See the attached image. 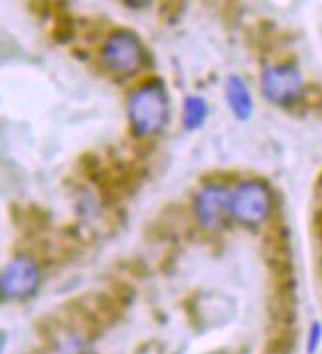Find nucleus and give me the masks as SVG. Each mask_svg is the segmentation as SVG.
I'll use <instances>...</instances> for the list:
<instances>
[{
  "label": "nucleus",
  "mask_w": 322,
  "mask_h": 354,
  "mask_svg": "<svg viewBox=\"0 0 322 354\" xmlns=\"http://www.w3.org/2000/svg\"><path fill=\"white\" fill-rule=\"evenodd\" d=\"M208 119V103L200 95H188L184 100V127L196 131Z\"/></svg>",
  "instance_id": "nucleus-9"
},
{
  "label": "nucleus",
  "mask_w": 322,
  "mask_h": 354,
  "mask_svg": "<svg viewBox=\"0 0 322 354\" xmlns=\"http://www.w3.org/2000/svg\"><path fill=\"white\" fill-rule=\"evenodd\" d=\"M129 123L135 135L149 137L167 125L170 113V100L162 82H149L140 85L129 100Z\"/></svg>",
  "instance_id": "nucleus-1"
},
{
  "label": "nucleus",
  "mask_w": 322,
  "mask_h": 354,
  "mask_svg": "<svg viewBox=\"0 0 322 354\" xmlns=\"http://www.w3.org/2000/svg\"><path fill=\"white\" fill-rule=\"evenodd\" d=\"M225 100L229 109L238 117L239 121H247L253 113V100L249 87L239 75H229L225 82Z\"/></svg>",
  "instance_id": "nucleus-7"
},
{
  "label": "nucleus",
  "mask_w": 322,
  "mask_h": 354,
  "mask_svg": "<svg viewBox=\"0 0 322 354\" xmlns=\"http://www.w3.org/2000/svg\"><path fill=\"white\" fill-rule=\"evenodd\" d=\"M322 344V323L314 321L308 328L307 337V354H316Z\"/></svg>",
  "instance_id": "nucleus-10"
},
{
  "label": "nucleus",
  "mask_w": 322,
  "mask_h": 354,
  "mask_svg": "<svg viewBox=\"0 0 322 354\" xmlns=\"http://www.w3.org/2000/svg\"><path fill=\"white\" fill-rule=\"evenodd\" d=\"M271 210V194L269 188L259 180H249L231 192L229 196V212L245 226H259Z\"/></svg>",
  "instance_id": "nucleus-2"
},
{
  "label": "nucleus",
  "mask_w": 322,
  "mask_h": 354,
  "mask_svg": "<svg viewBox=\"0 0 322 354\" xmlns=\"http://www.w3.org/2000/svg\"><path fill=\"white\" fill-rule=\"evenodd\" d=\"M261 89H263V95L271 103L291 105L301 97L303 75L294 66H273L263 71Z\"/></svg>",
  "instance_id": "nucleus-5"
},
{
  "label": "nucleus",
  "mask_w": 322,
  "mask_h": 354,
  "mask_svg": "<svg viewBox=\"0 0 322 354\" xmlns=\"http://www.w3.org/2000/svg\"><path fill=\"white\" fill-rule=\"evenodd\" d=\"M103 59L115 73L131 75L144 64V48L139 36L129 30H117L103 46Z\"/></svg>",
  "instance_id": "nucleus-3"
},
{
  "label": "nucleus",
  "mask_w": 322,
  "mask_h": 354,
  "mask_svg": "<svg viewBox=\"0 0 322 354\" xmlns=\"http://www.w3.org/2000/svg\"><path fill=\"white\" fill-rule=\"evenodd\" d=\"M52 354H91V346L82 333L64 330L52 340Z\"/></svg>",
  "instance_id": "nucleus-8"
},
{
  "label": "nucleus",
  "mask_w": 322,
  "mask_h": 354,
  "mask_svg": "<svg viewBox=\"0 0 322 354\" xmlns=\"http://www.w3.org/2000/svg\"><path fill=\"white\" fill-rule=\"evenodd\" d=\"M229 192L224 186H206L196 198V214L206 226H218L229 208Z\"/></svg>",
  "instance_id": "nucleus-6"
},
{
  "label": "nucleus",
  "mask_w": 322,
  "mask_h": 354,
  "mask_svg": "<svg viewBox=\"0 0 322 354\" xmlns=\"http://www.w3.org/2000/svg\"><path fill=\"white\" fill-rule=\"evenodd\" d=\"M40 285V270L28 257H18L10 261L0 273V293L6 299L32 297Z\"/></svg>",
  "instance_id": "nucleus-4"
}]
</instances>
